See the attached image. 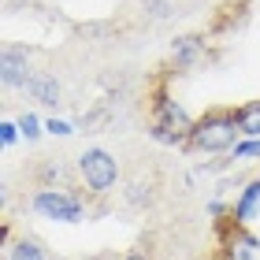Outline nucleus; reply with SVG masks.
Wrapping results in <instances>:
<instances>
[{"mask_svg":"<svg viewBox=\"0 0 260 260\" xmlns=\"http://www.w3.org/2000/svg\"><path fill=\"white\" fill-rule=\"evenodd\" d=\"M238 115H227V112H212L205 119H197L190 130V145L201 152H223V149H234L238 145Z\"/></svg>","mask_w":260,"mask_h":260,"instance_id":"obj_1","label":"nucleus"},{"mask_svg":"<svg viewBox=\"0 0 260 260\" xmlns=\"http://www.w3.org/2000/svg\"><path fill=\"white\" fill-rule=\"evenodd\" d=\"M78 171H82V179L89 182V190H97V193H108L115 186V179H119L115 156L104 152V149H86L78 156Z\"/></svg>","mask_w":260,"mask_h":260,"instance_id":"obj_2","label":"nucleus"},{"mask_svg":"<svg viewBox=\"0 0 260 260\" xmlns=\"http://www.w3.org/2000/svg\"><path fill=\"white\" fill-rule=\"evenodd\" d=\"M34 208H38L45 219H60V223H78L82 219V205L63 190H41L34 197Z\"/></svg>","mask_w":260,"mask_h":260,"instance_id":"obj_3","label":"nucleus"},{"mask_svg":"<svg viewBox=\"0 0 260 260\" xmlns=\"http://www.w3.org/2000/svg\"><path fill=\"white\" fill-rule=\"evenodd\" d=\"M0 78H4V86H26V82H30V75H26V52L4 49V56H0Z\"/></svg>","mask_w":260,"mask_h":260,"instance_id":"obj_4","label":"nucleus"},{"mask_svg":"<svg viewBox=\"0 0 260 260\" xmlns=\"http://www.w3.org/2000/svg\"><path fill=\"white\" fill-rule=\"evenodd\" d=\"M22 89L38 104H60V86H56V78H49V75H30V82Z\"/></svg>","mask_w":260,"mask_h":260,"instance_id":"obj_5","label":"nucleus"},{"mask_svg":"<svg viewBox=\"0 0 260 260\" xmlns=\"http://www.w3.org/2000/svg\"><path fill=\"white\" fill-rule=\"evenodd\" d=\"M256 208H260V179L245 186V193H242V201H238V208H234V219H238V223H249Z\"/></svg>","mask_w":260,"mask_h":260,"instance_id":"obj_6","label":"nucleus"},{"mask_svg":"<svg viewBox=\"0 0 260 260\" xmlns=\"http://www.w3.org/2000/svg\"><path fill=\"white\" fill-rule=\"evenodd\" d=\"M238 130L245 138H260V101L245 104V108L238 112Z\"/></svg>","mask_w":260,"mask_h":260,"instance_id":"obj_7","label":"nucleus"},{"mask_svg":"<svg viewBox=\"0 0 260 260\" xmlns=\"http://www.w3.org/2000/svg\"><path fill=\"white\" fill-rule=\"evenodd\" d=\"M171 56H175V63H193L201 56V41L197 38H179L171 45Z\"/></svg>","mask_w":260,"mask_h":260,"instance_id":"obj_8","label":"nucleus"},{"mask_svg":"<svg viewBox=\"0 0 260 260\" xmlns=\"http://www.w3.org/2000/svg\"><path fill=\"white\" fill-rule=\"evenodd\" d=\"M8 260H45V249H41L38 242H19Z\"/></svg>","mask_w":260,"mask_h":260,"instance_id":"obj_9","label":"nucleus"},{"mask_svg":"<svg viewBox=\"0 0 260 260\" xmlns=\"http://www.w3.org/2000/svg\"><path fill=\"white\" fill-rule=\"evenodd\" d=\"M19 130H22V138H38L41 134V123H38V115H22V119H19Z\"/></svg>","mask_w":260,"mask_h":260,"instance_id":"obj_10","label":"nucleus"},{"mask_svg":"<svg viewBox=\"0 0 260 260\" xmlns=\"http://www.w3.org/2000/svg\"><path fill=\"white\" fill-rule=\"evenodd\" d=\"M234 156H260V138H249V141H238V145H234Z\"/></svg>","mask_w":260,"mask_h":260,"instance_id":"obj_11","label":"nucleus"},{"mask_svg":"<svg viewBox=\"0 0 260 260\" xmlns=\"http://www.w3.org/2000/svg\"><path fill=\"white\" fill-rule=\"evenodd\" d=\"M145 8H149L156 19H168V15H171V4H168V0H145Z\"/></svg>","mask_w":260,"mask_h":260,"instance_id":"obj_12","label":"nucleus"},{"mask_svg":"<svg viewBox=\"0 0 260 260\" xmlns=\"http://www.w3.org/2000/svg\"><path fill=\"white\" fill-rule=\"evenodd\" d=\"M22 134V130H19V123H4V126H0V138H4V145H15V138Z\"/></svg>","mask_w":260,"mask_h":260,"instance_id":"obj_13","label":"nucleus"},{"mask_svg":"<svg viewBox=\"0 0 260 260\" xmlns=\"http://www.w3.org/2000/svg\"><path fill=\"white\" fill-rule=\"evenodd\" d=\"M45 130H52V134L67 138V134H71V123H63V119H49V123H45Z\"/></svg>","mask_w":260,"mask_h":260,"instance_id":"obj_14","label":"nucleus"}]
</instances>
